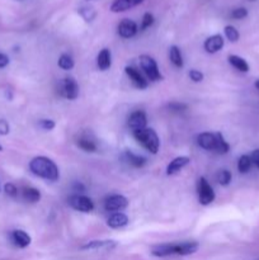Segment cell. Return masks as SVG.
I'll list each match as a JSON object with an SVG mask.
<instances>
[{"mask_svg": "<svg viewBox=\"0 0 259 260\" xmlns=\"http://www.w3.org/2000/svg\"><path fill=\"white\" fill-rule=\"evenodd\" d=\"M29 170L36 177L50 180V182H56L60 177L57 165L55 164V161L46 156L33 157L29 162Z\"/></svg>", "mask_w": 259, "mask_h": 260, "instance_id": "1", "label": "cell"}, {"mask_svg": "<svg viewBox=\"0 0 259 260\" xmlns=\"http://www.w3.org/2000/svg\"><path fill=\"white\" fill-rule=\"evenodd\" d=\"M132 135H134L135 140H136L139 144H141L147 151L151 152V154H157L160 147V140L154 129L147 128L146 127V128L132 131Z\"/></svg>", "mask_w": 259, "mask_h": 260, "instance_id": "2", "label": "cell"}, {"mask_svg": "<svg viewBox=\"0 0 259 260\" xmlns=\"http://www.w3.org/2000/svg\"><path fill=\"white\" fill-rule=\"evenodd\" d=\"M140 66L146 74L147 78L151 81H160L163 80V75L159 70L156 61L149 55H141L140 56Z\"/></svg>", "mask_w": 259, "mask_h": 260, "instance_id": "3", "label": "cell"}, {"mask_svg": "<svg viewBox=\"0 0 259 260\" xmlns=\"http://www.w3.org/2000/svg\"><path fill=\"white\" fill-rule=\"evenodd\" d=\"M197 190H198V201L202 206H208L215 201V192H213V188L211 187L210 183L207 182V179L203 177H201L198 179L197 184Z\"/></svg>", "mask_w": 259, "mask_h": 260, "instance_id": "4", "label": "cell"}, {"mask_svg": "<svg viewBox=\"0 0 259 260\" xmlns=\"http://www.w3.org/2000/svg\"><path fill=\"white\" fill-rule=\"evenodd\" d=\"M128 206V200L122 194H113L109 196L106 201H104V210L107 212H121L124 208Z\"/></svg>", "mask_w": 259, "mask_h": 260, "instance_id": "5", "label": "cell"}, {"mask_svg": "<svg viewBox=\"0 0 259 260\" xmlns=\"http://www.w3.org/2000/svg\"><path fill=\"white\" fill-rule=\"evenodd\" d=\"M69 205L79 212L89 213L94 210V203L90 198L81 194H74L69 198Z\"/></svg>", "mask_w": 259, "mask_h": 260, "instance_id": "6", "label": "cell"}, {"mask_svg": "<svg viewBox=\"0 0 259 260\" xmlns=\"http://www.w3.org/2000/svg\"><path fill=\"white\" fill-rule=\"evenodd\" d=\"M61 94L69 101H75L79 96V85L76 80L71 76L65 78L61 81Z\"/></svg>", "mask_w": 259, "mask_h": 260, "instance_id": "7", "label": "cell"}, {"mask_svg": "<svg viewBox=\"0 0 259 260\" xmlns=\"http://www.w3.org/2000/svg\"><path fill=\"white\" fill-rule=\"evenodd\" d=\"M151 254L156 258H165V256L170 255H179V243L173 244H160V245L154 246L151 249Z\"/></svg>", "mask_w": 259, "mask_h": 260, "instance_id": "8", "label": "cell"}, {"mask_svg": "<svg viewBox=\"0 0 259 260\" xmlns=\"http://www.w3.org/2000/svg\"><path fill=\"white\" fill-rule=\"evenodd\" d=\"M124 71H126V75L128 76L130 80L132 81V84H134L136 88H139L140 90H141V89H146L147 86H149L147 80L140 74L139 70H136V69L132 68V66H126V68H124Z\"/></svg>", "mask_w": 259, "mask_h": 260, "instance_id": "9", "label": "cell"}, {"mask_svg": "<svg viewBox=\"0 0 259 260\" xmlns=\"http://www.w3.org/2000/svg\"><path fill=\"white\" fill-rule=\"evenodd\" d=\"M137 24L134 22V20L128 19H122L118 24V35L121 36L122 38H132L137 33Z\"/></svg>", "mask_w": 259, "mask_h": 260, "instance_id": "10", "label": "cell"}, {"mask_svg": "<svg viewBox=\"0 0 259 260\" xmlns=\"http://www.w3.org/2000/svg\"><path fill=\"white\" fill-rule=\"evenodd\" d=\"M146 124H147V117L146 114H145V112L136 111L130 116L128 126L132 131L146 128Z\"/></svg>", "mask_w": 259, "mask_h": 260, "instance_id": "11", "label": "cell"}, {"mask_svg": "<svg viewBox=\"0 0 259 260\" xmlns=\"http://www.w3.org/2000/svg\"><path fill=\"white\" fill-rule=\"evenodd\" d=\"M223 43H225V41H223L222 36L213 35L205 41V45H203V47H205L206 52L216 53L223 47Z\"/></svg>", "mask_w": 259, "mask_h": 260, "instance_id": "12", "label": "cell"}, {"mask_svg": "<svg viewBox=\"0 0 259 260\" xmlns=\"http://www.w3.org/2000/svg\"><path fill=\"white\" fill-rule=\"evenodd\" d=\"M190 162V159L188 156H178L170 161V164L167 167V175H174L178 172L187 167Z\"/></svg>", "mask_w": 259, "mask_h": 260, "instance_id": "13", "label": "cell"}, {"mask_svg": "<svg viewBox=\"0 0 259 260\" xmlns=\"http://www.w3.org/2000/svg\"><path fill=\"white\" fill-rule=\"evenodd\" d=\"M10 238H12L13 244L20 249H24L27 246H29L30 241H32L30 236L23 230H14L12 233V235H10Z\"/></svg>", "mask_w": 259, "mask_h": 260, "instance_id": "14", "label": "cell"}, {"mask_svg": "<svg viewBox=\"0 0 259 260\" xmlns=\"http://www.w3.org/2000/svg\"><path fill=\"white\" fill-rule=\"evenodd\" d=\"M197 142L202 149L208 150V151H215V134H211V132H203V134H200L197 137Z\"/></svg>", "mask_w": 259, "mask_h": 260, "instance_id": "15", "label": "cell"}, {"mask_svg": "<svg viewBox=\"0 0 259 260\" xmlns=\"http://www.w3.org/2000/svg\"><path fill=\"white\" fill-rule=\"evenodd\" d=\"M117 246V243L113 240H94V241H89L86 243L85 245L81 246L83 250H99V249H113Z\"/></svg>", "mask_w": 259, "mask_h": 260, "instance_id": "16", "label": "cell"}, {"mask_svg": "<svg viewBox=\"0 0 259 260\" xmlns=\"http://www.w3.org/2000/svg\"><path fill=\"white\" fill-rule=\"evenodd\" d=\"M130 222V218L127 217V215L122 212H116V213H112L109 216V218L107 220V225L109 226L111 229H121L124 228V226L128 225Z\"/></svg>", "mask_w": 259, "mask_h": 260, "instance_id": "17", "label": "cell"}, {"mask_svg": "<svg viewBox=\"0 0 259 260\" xmlns=\"http://www.w3.org/2000/svg\"><path fill=\"white\" fill-rule=\"evenodd\" d=\"M144 0H114L111 5V10L113 13H121L126 12V10L131 9V8L136 7V5L141 4Z\"/></svg>", "mask_w": 259, "mask_h": 260, "instance_id": "18", "label": "cell"}, {"mask_svg": "<svg viewBox=\"0 0 259 260\" xmlns=\"http://www.w3.org/2000/svg\"><path fill=\"white\" fill-rule=\"evenodd\" d=\"M96 65H98L99 70L102 71H106L111 68L112 55H111V51H109L108 48H103V50L98 53V57H96Z\"/></svg>", "mask_w": 259, "mask_h": 260, "instance_id": "19", "label": "cell"}, {"mask_svg": "<svg viewBox=\"0 0 259 260\" xmlns=\"http://www.w3.org/2000/svg\"><path fill=\"white\" fill-rule=\"evenodd\" d=\"M124 160L128 162L130 165L135 168H142L145 164H146V159L144 156H140V155L134 154L132 151H126L123 154Z\"/></svg>", "mask_w": 259, "mask_h": 260, "instance_id": "20", "label": "cell"}, {"mask_svg": "<svg viewBox=\"0 0 259 260\" xmlns=\"http://www.w3.org/2000/svg\"><path fill=\"white\" fill-rule=\"evenodd\" d=\"M169 58H170V61H172L173 65L175 66V68L180 69V68H183V65H184L182 52H180V50H179V47H178V46H170Z\"/></svg>", "mask_w": 259, "mask_h": 260, "instance_id": "21", "label": "cell"}, {"mask_svg": "<svg viewBox=\"0 0 259 260\" xmlns=\"http://www.w3.org/2000/svg\"><path fill=\"white\" fill-rule=\"evenodd\" d=\"M229 62L233 68H235L238 71H241V73H248L249 71V65L243 57L236 55H230L229 56Z\"/></svg>", "mask_w": 259, "mask_h": 260, "instance_id": "22", "label": "cell"}, {"mask_svg": "<svg viewBox=\"0 0 259 260\" xmlns=\"http://www.w3.org/2000/svg\"><path fill=\"white\" fill-rule=\"evenodd\" d=\"M216 136V145H215V151L217 154H228L229 150H230V145L228 144V141L225 140L223 135L221 132H216L215 134Z\"/></svg>", "mask_w": 259, "mask_h": 260, "instance_id": "23", "label": "cell"}, {"mask_svg": "<svg viewBox=\"0 0 259 260\" xmlns=\"http://www.w3.org/2000/svg\"><path fill=\"white\" fill-rule=\"evenodd\" d=\"M23 200L25 201V202H29V203H37L40 202L41 200V192L38 189H36V188H25L24 190H23Z\"/></svg>", "mask_w": 259, "mask_h": 260, "instance_id": "24", "label": "cell"}, {"mask_svg": "<svg viewBox=\"0 0 259 260\" xmlns=\"http://www.w3.org/2000/svg\"><path fill=\"white\" fill-rule=\"evenodd\" d=\"M251 159L249 155H241L239 157V161H238V170L241 173V174H246V173L250 170L251 168Z\"/></svg>", "mask_w": 259, "mask_h": 260, "instance_id": "25", "label": "cell"}, {"mask_svg": "<svg viewBox=\"0 0 259 260\" xmlns=\"http://www.w3.org/2000/svg\"><path fill=\"white\" fill-rule=\"evenodd\" d=\"M58 68H61L62 70H71V69L74 68V60L71 56L66 55V53H62V55L60 56V58H58Z\"/></svg>", "mask_w": 259, "mask_h": 260, "instance_id": "26", "label": "cell"}, {"mask_svg": "<svg viewBox=\"0 0 259 260\" xmlns=\"http://www.w3.org/2000/svg\"><path fill=\"white\" fill-rule=\"evenodd\" d=\"M231 179H233V175L229 170L222 169L217 173V182L220 183L222 187H228L229 184L231 183Z\"/></svg>", "mask_w": 259, "mask_h": 260, "instance_id": "27", "label": "cell"}, {"mask_svg": "<svg viewBox=\"0 0 259 260\" xmlns=\"http://www.w3.org/2000/svg\"><path fill=\"white\" fill-rule=\"evenodd\" d=\"M78 146L80 147L83 151H86V152L96 151V145L94 144L93 141H90V140H88V139H80V140H79Z\"/></svg>", "mask_w": 259, "mask_h": 260, "instance_id": "28", "label": "cell"}, {"mask_svg": "<svg viewBox=\"0 0 259 260\" xmlns=\"http://www.w3.org/2000/svg\"><path fill=\"white\" fill-rule=\"evenodd\" d=\"M225 36H226V38L230 41V42H238L239 37H240V35H239V30L236 29L235 27H233V25H226Z\"/></svg>", "mask_w": 259, "mask_h": 260, "instance_id": "29", "label": "cell"}, {"mask_svg": "<svg viewBox=\"0 0 259 260\" xmlns=\"http://www.w3.org/2000/svg\"><path fill=\"white\" fill-rule=\"evenodd\" d=\"M79 13H80L81 17L84 18V19L86 20V22H91V20L95 18V10L93 9V8L90 7H86V8H81L80 10H79Z\"/></svg>", "mask_w": 259, "mask_h": 260, "instance_id": "30", "label": "cell"}, {"mask_svg": "<svg viewBox=\"0 0 259 260\" xmlns=\"http://www.w3.org/2000/svg\"><path fill=\"white\" fill-rule=\"evenodd\" d=\"M152 23H154V15H152L151 13H145L144 17H142V22H141V27H140V29L145 30L146 28L151 27Z\"/></svg>", "mask_w": 259, "mask_h": 260, "instance_id": "31", "label": "cell"}, {"mask_svg": "<svg viewBox=\"0 0 259 260\" xmlns=\"http://www.w3.org/2000/svg\"><path fill=\"white\" fill-rule=\"evenodd\" d=\"M246 15H248V10H246L245 8H236V9H234L233 12H231V17H233L234 19H244Z\"/></svg>", "mask_w": 259, "mask_h": 260, "instance_id": "32", "label": "cell"}, {"mask_svg": "<svg viewBox=\"0 0 259 260\" xmlns=\"http://www.w3.org/2000/svg\"><path fill=\"white\" fill-rule=\"evenodd\" d=\"M38 126L42 129H45V131H51V129L55 128L56 123L52 119H41V121L38 122Z\"/></svg>", "mask_w": 259, "mask_h": 260, "instance_id": "33", "label": "cell"}, {"mask_svg": "<svg viewBox=\"0 0 259 260\" xmlns=\"http://www.w3.org/2000/svg\"><path fill=\"white\" fill-rule=\"evenodd\" d=\"M4 192L7 193L8 196H9V197H17V194H18V189H17V187H15L14 184H13V183H7V184L4 185Z\"/></svg>", "mask_w": 259, "mask_h": 260, "instance_id": "34", "label": "cell"}, {"mask_svg": "<svg viewBox=\"0 0 259 260\" xmlns=\"http://www.w3.org/2000/svg\"><path fill=\"white\" fill-rule=\"evenodd\" d=\"M168 107H169L170 111H174V112H183L188 108L187 104L179 103V102H173V103H170Z\"/></svg>", "mask_w": 259, "mask_h": 260, "instance_id": "35", "label": "cell"}, {"mask_svg": "<svg viewBox=\"0 0 259 260\" xmlns=\"http://www.w3.org/2000/svg\"><path fill=\"white\" fill-rule=\"evenodd\" d=\"M189 78L190 80L195 81V83H201V81L203 80V74L201 73V71L193 69V70L189 71Z\"/></svg>", "mask_w": 259, "mask_h": 260, "instance_id": "36", "label": "cell"}, {"mask_svg": "<svg viewBox=\"0 0 259 260\" xmlns=\"http://www.w3.org/2000/svg\"><path fill=\"white\" fill-rule=\"evenodd\" d=\"M9 123H8L5 119H0V135H3V136H5V135L9 134Z\"/></svg>", "mask_w": 259, "mask_h": 260, "instance_id": "37", "label": "cell"}, {"mask_svg": "<svg viewBox=\"0 0 259 260\" xmlns=\"http://www.w3.org/2000/svg\"><path fill=\"white\" fill-rule=\"evenodd\" d=\"M250 159H251V162H253V164L259 169V149L254 150V151L251 152Z\"/></svg>", "mask_w": 259, "mask_h": 260, "instance_id": "38", "label": "cell"}, {"mask_svg": "<svg viewBox=\"0 0 259 260\" xmlns=\"http://www.w3.org/2000/svg\"><path fill=\"white\" fill-rule=\"evenodd\" d=\"M8 63H9V57H8L5 53H2L0 52V69L5 68V66H8Z\"/></svg>", "mask_w": 259, "mask_h": 260, "instance_id": "39", "label": "cell"}, {"mask_svg": "<svg viewBox=\"0 0 259 260\" xmlns=\"http://www.w3.org/2000/svg\"><path fill=\"white\" fill-rule=\"evenodd\" d=\"M254 85H255V88L258 89V90H259V79H258V80L255 81V84H254Z\"/></svg>", "mask_w": 259, "mask_h": 260, "instance_id": "40", "label": "cell"}, {"mask_svg": "<svg viewBox=\"0 0 259 260\" xmlns=\"http://www.w3.org/2000/svg\"><path fill=\"white\" fill-rule=\"evenodd\" d=\"M0 151H3V146H2V145H0Z\"/></svg>", "mask_w": 259, "mask_h": 260, "instance_id": "41", "label": "cell"}]
</instances>
